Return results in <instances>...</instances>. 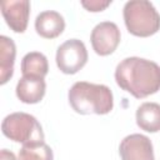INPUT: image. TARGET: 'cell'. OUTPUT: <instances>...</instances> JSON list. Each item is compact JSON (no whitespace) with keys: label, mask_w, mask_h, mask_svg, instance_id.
Returning <instances> with one entry per match:
<instances>
[{"label":"cell","mask_w":160,"mask_h":160,"mask_svg":"<svg viewBox=\"0 0 160 160\" xmlns=\"http://www.w3.org/2000/svg\"><path fill=\"white\" fill-rule=\"evenodd\" d=\"M115 81L134 98L142 99L160 90V66L148 59L126 58L115 69Z\"/></svg>","instance_id":"6da1fadb"},{"label":"cell","mask_w":160,"mask_h":160,"mask_svg":"<svg viewBox=\"0 0 160 160\" xmlns=\"http://www.w3.org/2000/svg\"><path fill=\"white\" fill-rule=\"evenodd\" d=\"M68 99L72 110L81 115H105L114 108L112 92L102 84L78 81L70 88Z\"/></svg>","instance_id":"7a4b0ae2"},{"label":"cell","mask_w":160,"mask_h":160,"mask_svg":"<svg viewBox=\"0 0 160 160\" xmlns=\"http://www.w3.org/2000/svg\"><path fill=\"white\" fill-rule=\"evenodd\" d=\"M128 31L135 36L148 38L160 30V14L148 0H131L122 9Z\"/></svg>","instance_id":"3957f363"},{"label":"cell","mask_w":160,"mask_h":160,"mask_svg":"<svg viewBox=\"0 0 160 160\" xmlns=\"http://www.w3.org/2000/svg\"><path fill=\"white\" fill-rule=\"evenodd\" d=\"M2 134L15 141L24 144H32L44 141V131L35 116L28 112H12L4 118L1 122Z\"/></svg>","instance_id":"277c9868"},{"label":"cell","mask_w":160,"mask_h":160,"mask_svg":"<svg viewBox=\"0 0 160 160\" xmlns=\"http://www.w3.org/2000/svg\"><path fill=\"white\" fill-rule=\"evenodd\" d=\"M88 50L79 39H69L56 50V65L64 74L72 75L81 70L88 62Z\"/></svg>","instance_id":"5b68a950"},{"label":"cell","mask_w":160,"mask_h":160,"mask_svg":"<svg viewBox=\"0 0 160 160\" xmlns=\"http://www.w3.org/2000/svg\"><path fill=\"white\" fill-rule=\"evenodd\" d=\"M121 34L115 22L102 21L98 24L90 35V41L94 51L100 56L112 54L120 44Z\"/></svg>","instance_id":"8992f818"},{"label":"cell","mask_w":160,"mask_h":160,"mask_svg":"<svg viewBox=\"0 0 160 160\" xmlns=\"http://www.w3.org/2000/svg\"><path fill=\"white\" fill-rule=\"evenodd\" d=\"M121 160H154L151 140L142 134L125 136L119 145Z\"/></svg>","instance_id":"52a82bcc"},{"label":"cell","mask_w":160,"mask_h":160,"mask_svg":"<svg viewBox=\"0 0 160 160\" xmlns=\"http://www.w3.org/2000/svg\"><path fill=\"white\" fill-rule=\"evenodd\" d=\"M1 14L8 26L18 34H22L29 22L30 2L28 0H6L1 2Z\"/></svg>","instance_id":"ba28073f"},{"label":"cell","mask_w":160,"mask_h":160,"mask_svg":"<svg viewBox=\"0 0 160 160\" xmlns=\"http://www.w3.org/2000/svg\"><path fill=\"white\" fill-rule=\"evenodd\" d=\"M16 96L24 104H38L46 91V82L42 78L22 76L16 84Z\"/></svg>","instance_id":"9c48e42d"},{"label":"cell","mask_w":160,"mask_h":160,"mask_svg":"<svg viewBox=\"0 0 160 160\" xmlns=\"http://www.w3.org/2000/svg\"><path fill=\"white\" fill-rule=\"evenodd\" d=\"M65 20L62 15L54 10L40 12L35 19V30L44 39H55L62 34Z\"/></svg>","instance_id":"30bf717a"},{"label":"cell","mask_w":160,"mask_h":160,"mask_svg":"<svg viewBox=\"0 0 160 160\" xmlns=\"http://www.w3.org/2000/svg\"><path fill=\"white\" fill-rule=\"evenodd\" d=\"M16 56V46L12 39L0 36V84H6L14 74V64Z\"/></svg>","instance_id":"8fae6325"},{"label":"cell","mask_w":160,"mask_h":160,"mask_svg":"<svg viewBox=\"0 0 160 160\" xmlns=\"http://www.w3.org/2000/svg\"><path fill=\"white\" fill-rule=\"evenodd\" d=\"M138 126L148 132L160 131V104L144 102L141 104L135 114Z\"/></svg>","instance_id":"7c38bea8"},{"label":"cell","mask_w":160,"mask_h":160,"mask_svg":"<svg viewBox=\"0 0 160 160\" xmlns=\"http://www.w3.org/2000/svg\"><path fill=\"white\" fill-rule=\"evenodd\" d=\"M49 71V62L44 54L39 51L28 52L21 60L22 76H36L45 78Z\"/></svg>","instance_id":"4fadbf2b"},{"label":"cell","mask_w":160,"mask_h":160,"mask_svg":"<svg viewBox=\"0 0 160 160\" xmlns=\"http://www.w3.org/2000/svg\"><path fill=\"white\" fill-rule=\"evenodd\" d=\"M19 160H54V154L45 141L24 144L19 150Z\"/></svg>","instance_id":"5bb4252c"},{"label":"cell","mask_w":160,"mask_h":160,"mask_svg":"<svg viewBox=\"0 0 160 160\" xmlns=\"http://www.w3.org/2000/svg\"><path fill=\"white\" fill-rule=\"evenodd\" d=\"M111 4V0H108V1H101V0H82L81 1V5L88 10V11H91V12H99V11H102L105 10L109 5Z\"/></svg>","instance_id":"9a60e30c"},{"label":"cell","mask_w":160,"mask_h":160,"mask_svg":"<svg viewBox=\"0 0 160 160\" xmlns=\"http://www.w3.org/2000/svg\"><path fill=\"white\" fill-rule=\"evenodd\" d=\"M0 160H19V159H16L15 154L11 152L10 150L2 149V150L0 151Z\"/></svg>","instance_id":"2e32d148"}]
</instances>
